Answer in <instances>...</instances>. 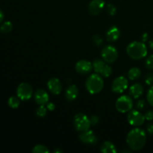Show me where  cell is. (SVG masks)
Listing matches in <instances>:
<instances>
[{"label": "cell", "instance_id": "6da1fadb", "mask_svg": "<svg viewBox=\"0 0 153 153\" xmlns=\"http://www.w3.org/2000/svg\"><path fill=\"white\" fill-rule=\"evenodd\" d=\"M146 141V134L140 128H133L127 134L126 143L128 147L134 151H139L144 147Z\"/></svg>", "mask_w": 153, "mask_h": 153}, {"label": "cell", "instance_id": "7a4b0ae2", "mask_svg": "<svg viewBox=\"0 0 153 153\" xmlns=\"http://www.w3.org/2000/svg\"><path fill=\"white\" fill-rule=\"evenodd\" d=\"M126 52L132 59L140 60L147 55V47L143 42L134 41L127 46Z\"/></svg>", "mask_w": 153, "mask_h": 153}, {"label": "cell", "instance_id": "3957f363", "mask_svg": "<svg viewBox=\"0 0 153 153\" xmlns=\"http://www.w3.org/2000/svg\"><path fill=\"white\" fill-rule=\"evenodd\" d=\"M85 87L88 92L91 94H99L104 87V82L101 75L94 73L91 75L87 79L85 82Z\"/></svg>", "mask_w": 153, "mask_h": 153}, {"label": "cell", "instance_id": "277c9868", "mask_svg": "<svg viewBox=\"0 0 153 153\" xmlns=\"http://www.w3.org/2000/svg\"><path fill=\"white\" fill-rule=\"evenodd\" d=\"M73 125H74L75 128L80 132L87 131L91 126L90 118L86 114L82 113L77 114L74 117Z\"/></svg>", "mask_w": 153, "mask_h": 153}, {"label": "cell", "instance_id": "5b68a950", "mask_svg": "<svg viewBox=\"0 0 153 153\" xmlns=\"http://www.w3.org/2000/svg\"><path fill=\"white\" fill-rule=\"evenodd\" d=\"M92 64L94 71L104 77H109L112 74L111 67L108 65L103 59L94 60Z\"/></svg>", "mask_w": 153, "mask_h": 153}, {"label": "cell", "instance_id": "8992f818", "mask_svg": "<svg viewBox=\"0 0 153 153\" xmlns=\"http://www.w3.org/2000/svg\"><path fill=\"white\" fill-rule=\"evenodd\" d=\"M115 107L117 111L120 113H126L132 108L133 101L129 96H121L116 101Z\"/></svg>", "mask_w": 153, "mask_h": 153}, {"label": "cell", "instance_id": "52a82bcc", "mask_svg": "<svg viewBox=\"0 0 153 153\" xmlns=\"http://www.w3.org/2000/svg\"><path fill=\"white\" fill-rule=\"evenodd\" d=\"M101 55L102 59L107 64H113L117 61L118 58V52L114 46L108 45L102 49Z\"/></svg>", "mask_w": 153, "mask_h": 153}, {"label": "cell", "instance_id": "ba28073f", "mask_svg": "<svg viewBox=\"0 0 153 153\" xmlns=\"http://www.w3.org/2000/svg\"><path fill=\"white\" fill-rule=\"evenodd\" d=\"M127 120L131 126L138 127L144 123L146 119L144 117V114L141 112L137 110H131L127 114Z\"/></svg>", "mask_w": 153, "mask_h": 153}, {"label": "cell", "instance_id": "9c48e42d", "mask_svg": "<svg viewBox=\"0 0 153 153\" xmlns=\"http://www.w3.org/2000/svg\"><path fill=\"white\" fill-rule=\"evenodd\" d=\"M17 97L23 101L30 100L33 95V88L29 84L22 82L18 86L16 89Z\"/></svg>", "mask_w": 153, "mask_h": 153}, {"label": "cell", "instance_id": "30bf717a", "mask_svg": "<svg viewBox=\"0 0 153 153\" xmlns=\"http://www.w3.org/2000/svg\"><path fill=\"white\" fill-rule=\"evenodd\" d=\"M128 86V82L124 76L116 78L112 83V91L115 94H122Z\"/></svg>", "mask_w": 153, "mask_h": 153}, {"label": "cell", "instance_id": "8fae6325", "mask_svg": "<svg viewBox=\"0 0 153 153\" xmlns=\"http://www.w3.org/2000/svg\"><path fill=\"white\" fill-rule=\"evenodd\" d=\"M76 71L81 75H86L93 70V64L87 60H80L75 66Z\"/></svg>", "mask_w": 153, "mask_h": 153}, {"label": "cell", "instance_id": "7c38bea8", "mask_svg": "<svg viewBox=\"0 0 153 153\" xmlns=\"http://www.w3.org/2000/svg\"><path fill=\"white\" fill-rule=\"evenodd\" d=\"M79 139L82 143H85V144L95 145L98 142V138L94 134V131L89 129L82 132V134H80L79 135Z\"/></svg>", "mask_w": 153, "mask_h": 153}, {"label": "cell", "instance_id": "4fadbf2b", "mask_svg": "<svg viewBox=\"0 0 153 153\" xmlns=\"http://www.w3.org/2000/svg\"><path fill=\"white\" fill-rule=\"evenodd\" d=\"M105 3L104 0H92L88 5V11L91 15L97 16L104 9Z\"/></svg>", "mask_w": 153, "mask_h": 153}, {"label": "cell", "instance_id": "5bb4252c", "mask_svg": "<svg viewBox=\"0 0 153 153\" xmlns=\"http://www.w3.org/2000/svg\"><path fill=\"white\" fill-rule=\"evenodd\" d=\"M47 87L49 91L55 95H58L62 91V85L61 81L57 78H52L49 79L47 82Z\"/></svg>", "mask_w": 153, "mask_h": 153}, {"label": "cell", "instance_id": "9a60e30c", "mask_svg": "<svg viewBox=\"0 0 153 153\" xmlns=\"http://www.w3.org/2000/svg\"><path fill=\"white\" fill-rule=\"evenodd\" d=\"M34 98L36 103L40 105H45L49 102V94L43 89L37 90L34 94Z\"/></svg>", "mask_w": 153, "mask_h": 153}, {"label": "cell", "instance_id": "2e32d148", "mask_svg": "<svg viewBox=\"0 0 153 153\" xmlns=\"http://www.w3.org/2000/svg\"><path fill=\"white\" fill-rule=\"evenodd\" d=\"M120 36V31L115 25L111 27L106 32V39L109 42H115Z\"/></svg>", "mask_w": 153, "mask_h": 153}, {"label": "cell", "instance_id": "e0dca14e", "mask_svg": "<svg viewBox=\"0 0 153 153\" xmlns=\"http://www.w3.org/2000/svg\"><path fill=\"white\" fill-rule=\"evenodd\" d=\"M79 95V89L75 85H70L67 88L65 92V97L68 101H74Z\"/></svg>", "mask_w": 153, "mask_h": 153}, {"label": "cell", "instance_id": "ac0fdd59", "mask_svg": "<svg viewBox=\"0 0 153 153\" xmlns=\"http://www.w3.org/2000/svg\"><path fill=\"white\" fill-rule=\"evenodd\" d=\"M130 95L134 99H138L143 95V88L140 84L134 83L129 88Z\"/></svg>", "mask_w": 153, "mask_h": 153}, {"label": "cell", "instance_id": "d6986e66", "mask_svg": "<svg viewBox=\"0 0 153 153\" xmlns=\"http://www.w3.org/2000/svg\"><path fill=\"white\" fill-rule=\"evenodd\" d=\"M102 152L103 153H116L117 149L114 144L110 141H105L102 144L101 149H100Z\"/></svg>", "mask_w": 153, "mask_h": 153}, {"label": "cell", "instance_id": "ffe728a7", "mask_svg": "<svg viewBox=\"0 0 153 153\" xmlns=\"http://www.w3.org/2000/svg\"><path fill=\"white\" fill-rule=\"evenodd\" d=\"M141 76V71L137 67H132L128 72V77L130 80L134 81L138 79Z\"/></svg>", "mask_w": 153, "mask_h": 153}, {"label": "cell", "instance_id": "44dd1931", "mask_svg": "<svg viewBox=\"0 0 153 153\" xmlns=\"http://www.w3.org/2000/svg\"><path fill=\"white\" fill-rule=\"evenodd\" d=\"M7 103L11 108H17L20 104V99L18 97H10L8 99Z\"/></svg>", "mask_w": 153, "mask_h": 153}, {"label": "cell", "instance_id": "7402d4cb", "mask_svg": "<svg viewBox=\"0 0 153 153\" xmlns=\"http://www.w3.org/2000/svg\"><path fill=\"white\" fill-rule=\"evenodd\" d=\"M13 29V24L10 22V21H6L4 22L2 25L0 27V31L2 33H9L12 31Z\"/></svg>", "mask_w": 153, "mask_h": 153}, {"label": "cell", "instance_id": "603a6c76", "mask_svg": "<svg viewBox=\"0 0 153 153\" xmlns=\"http://www.w3.org/2000/svg\"><path fill=\"white\" fill-rule=\"evenodd\" d=\"M32 152L34 153H49V150L44 145L38 144L33 147Z\"/></svg>", "mask_w": 153, "mask_h": 153}, {"label": "cell", "instance_id": "cb8c5ba5", "mask_svg": "<svg viewBox=\"0 0 153 153\" xmlns=\"http://www.w3.org/2000/svg\"><path fill=\"white\" fill-rule=\"evenodd\" d=\"M37 115L40 117H44L47 114V108L45 107L44 105H40L38 108L37 109Z\"/></svg>", "mask_w": 153, "mask_h": 153}, {"label": "cell", "instance_id": "d4e9b609", "mask_svg": "<svg viewBox=\"0 0 153 153\" xmlns=\"http://www.w3.org/2000/svg\"><path fill=\"white\" fill-rule=\"evenodd\" d=\"M107 11L110 16H114L117 13V7L113 4H108L107 5Z\"/></svg>", "mask_w": 153, "mask_h": 153}, {"label": "cell", "instance_id": "484cf974", "mask_svg": "<svg viewBox=\"0 0 153 153\" xmlns=\"http://www.w3.org/2000/svg\"><path fill=\"white\" fill-rule=\"evenodd\" d=\"M145 66L149 70H153V55H149L146 60Z\"/></svg>", "mask_w": 153, "mask_h": 153}, {"label": "cell", "instance_id": "4316f807", "mask_svg": "<svg viewBox=\"0 0 153 153\" xmlns=\"http://www.w3.org/2000/svg\"><path fill=\"white\" fill-rule=\"evenodd\" d=\"M92 40H93V42H94V44L97 46H101V45L103 43L102 38L100 35H97V34L93 36Z\"/></svg>", "mask_w": 153, "mask_h": 153}, {"label": "cell", "instance_id": "83f0119b", "mask_svg": "<svg viewBox=\"0 0 153 153\" xmlns=\"http://www.w3.org/2000/svg\"><path fill=\"white\" fill-rule=\"evenodd\" d=\"M146 98H147V101L149 104L153 107V86L151 87L149 91H148Z\"/></svg>", "mask_w": 153, "mask_h": 153}, {"label": "cell", "instance_id": "f1b7e54d", "mask_svg": "<svg viewBox=\"0 0 153 153\" xmlns=\"http://www.w3.org/2000/svg\"><path fill=\"white\" fill-rule=\"evenodd\" d=\"M145 83L147 85H153V73H149L145 76L144 78Z\"/></svg>", "mask_w": 153, "mask_h": 153}, {"label": "cell", "instance_id": "f546056e", "mask_svg": "<svg viewBox=\"0 0 153 153\" xmlns=\"http://www.w3.org/2000/svg\"><path fill=\"white\" fill-rule=\"evenodd\" d=\"M136 107L138 110H143L146 107V102L143 100H137L136 102Z\"/></svg>", "mask_w": 153, "mask_h": 153}, {"label": "cell", "instance_id": "4dcf8cb0", "mask_svg": "<svg viewBox=\"0 0 153 153\" xmlns=\"http://www.w3.org/2000/svg\"><path fill=\"white\" fill-rule=\"evenodd\" d=\"M90 121H91V126H97V124L100 122V117L97 115H93L90 117Z\"/></svg>", "mask_w": 153, "mask_h": 153}, {"label": "cell", "instance_id": "1f68e13d", "mask_svg": "<svg viewBox=\"0 0 153 153\" xmlns=\"http://www.w3.org/2000/svg\"><path fill=\"white\" fill-rule=\"evenodd\" d=\"M144 117L145 119H146V120H148V121L153 120V111L152 110L147 111L144 114Z\"/></svg>", "mask_w": 153, "mask_h": 153}, {"label": "cell", "instance_id": "d6a6232c", "mask_svg": "<svg viewBox=\"0 0 153 153\" xmlns=\"http://www.w3.org/2000/svg\"><path fill=\"white\" fill-rule=\"evenodd\" d=\"M146 130L149 134H153V123H148L146 126Z\"/></svg>", "mask_w": 153, "mask_h": 153}, {"label": "cell", "instance_id": "836d02e7", "mask_svg": "<svg viewBox=\"0 0 153 153\" xmlns=\"http://www.w3.org/2000/svg\"><path fill=\"white\" fill-rule=\"evenodd\" d=\"M46 108H47V109L49 111H52L55 110V104H54V103L48 102L47 104H46Z\"/></svg>", "mask_w": 153, "mask_h": 153}, {"label": "cell", "instance_id": "e575fe53", "mask_svg": "<svg viewBox=\"0 0 153 153\" xmlns=\"http://www.w3.org/2000/svg\"><path fill=\"white\" fill-rule=\"evenodd\" d=\"M142 40H143V42H146V40L149 39V34H147V33H144V34H143V35H142Z\"/></svg>", "mask_w": 153, "mask_h": 153}, {"label": "cell", "instance_id": "d590c367", "mask_svg": "<svg viewBox=\"0 0 153 153\" xmlns=\"http://www.w3.org/2000/svg\"><path fill=\"white\" fill-rule=\"evenodd\" d=\"M4 19V13L2 12V10H0V22H1Z\"/></svg>", "mask_w": 153, "mask_h": 153}, {"label": "cell", "instance_id": "8d00e7d4", "mask_svg": "<svg viewBox=\"0 0 153 153\" xmlns=\"http://www.w3.org/2000/svg\"><path fill=\"white\" fill-rule=\"evenodd\" d=\"M149 48H150L151 49H153V39L149 42Z\"/></svg>", "mask_w": 153, "mask_h": 153}, {"label": "cell", "instance_id": "74e56055", "mask_svg": "<svg viewBox=\"0 0 153 153\" xmlns=\"http://www.w3.org/2000/svg\"><path fill=\"white\" fill-rule=\"evenodd\" d=\"M54 152H55V153H56V152H62V150H61L60 149H56L55 151H54Z\"/></svg>", "mask_w": 153, "mask_h": 153}, {"label": "cell", "instance_id": "f35d334b", "mask_svg": "<svg viewBox=\"0 0 153 153\" xmlns=\"http://www.w3.org/2000/svg\"><path fill=\"white\" fill-rule=\"evenodd\" d=\"M122 152H128V153H129V152H130V151H127V150H123V151H122Z\"/></svg>", "mask_w": 153, "mask_h": 153}]
</instances>
